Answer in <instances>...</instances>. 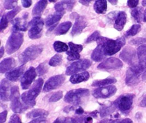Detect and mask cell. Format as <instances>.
Masks as SVG:
<instances>
[{"label": "cell", "mask_w": 146, "mask_h": 123, "mask_svg": "<svg viewBox=\"0 0 146 123\" xmlns=\"http://www.w3.org/2000/svg\"><path fill=\"white\" fill-rule=\"evenodd\" d=\"M97 43L102 45L105 56H110L119 51L125 45V39L124 37H121L118 39L113 40L101 36L97 41Z\"/></svg>", "instance_id": "6da1fadb"}, {"label": "cell", "mask_w": 146, "mask_h": 123, "mask_svg": "<svg viewBox=\"0 0 146 123\" xmlns=\"http://www.w3.org/2000/svg\"><path fill=\"white\" fill-rule=\"evenodd\" d=\"M43 84V80L42 78L38 79L33 84L32 87L27 92H25L21 95L23 103L29 108L33 107L36 104L35 99L40 94Z\"/></svg>", "instance_id": "7a4b0ae2"}, {"label": "cell", "mask_w": 146, "mask_h": 123, "mask_svg": "<svg viewBox=\"0 0 146 123\" xmlns=\"http://www.w3.org/2000/svg\"><path fill=\"white\" fill-rule=\"evenodd\" d=\"M10 100L11 108L15 113H22L29 108L25 104L20 101L19 90L17 86H14L11 88Z\"/></svg>", "instance_id": "3957f363"}, {"label": "cell", "mask_w": 146, "mask_h": 123, "mask_svg": "<svg viewBox=\"0 0 146 123\" xmlns=\"http://www.w3.org/2000/svg\"><path fill=\"white\" fill-rule=\"evenodd\" d=\"M135 95L133 94H125L120 95L114 102V105L119 110L127 115L131 110Z\"/></svg>", "instance_id": "277c9868"}, {"label": "cell", "mask_w": 146, "mask_h": 123, "mask_svg": "<svg viewBox=\"0 0 146 123\" xmlns=\"http://www.w3.org/2000/svg\"><path fill=\"white\" fill-rule=\"evenodd\" d=\"M43 47L41 45H32L20 54L19 61L21 64H25L37 58L43 51Z\"/></svg>", "instance_id": "5b68a950"}, {"label": "cell", "mask_w": 146, "mask_h": 123, "mask_svg": "<svg viewBox=\"0 0 146 123\" xmlns=\"http://www.w3.org/2000/svg\"><path fill=\"white\" fill-rule=\"evenodd\" d=\"M24 41V35L20 33H13L7 40L6 51L7 54H12L17 52L22 45Z\"/></svg>", "instance_id": "8992f818"}, {"label": "cell", "mask_w": 146, "mask_h": 123, "mask_svg": "<svg viewBox=\"0 0 146 123\" xmlns=\"http://www.w3.org/2000/svg\"><path fill=\"white\" fill-rule=\"evenodd\" d=\"M89 94V90L86 89H77L69 91L65 95L64 101L69 104H78L81 101V99L86 97Z\"/></svg>", "instance_id": "52a82bcc"}, {"label": "cell", "mask_w": 146, "mask_h": 123, "mask_svg": "<svg viewBox=\"0 0 146 123\" xmlns=\"http://www.w3.org/2000/svg\"><path fill=\"white\" fill-rule=\"evenodd\" d=\"M31 26L28 35L30 39H39L41 36L42 31L44 26V22L40 17H35L28 24Z\"/></svg>", "instance_id": "ba28073f"}, {"label": "cell", "mask_w": 146, "mask_h": 123, "mask_svg": "<svg viewBox=\"0 0 146 123\" xmlns=\"http://www.w3.org/2000/svg\"><path fill=\"white\" fill-rule=\"evenodd\" d=\"M143 71L139 68L137 64L129 67L126 73L125 82L129 86H133L139 83L141 73Z\"/></svg>", "instance_id": "9c48e42d"}, {"label": "cell", "mask_w": 146, "mask_h": 123, "mask_svg": "<svg viewBox=\"0 0 146 123\" xmlns=\"http://www.w3.org/2000/svg\"><path fill=\"white\" fill-rule=\"evenodd\" d=\"M92 61L88 59H82L74 62L70 65L66 71V74L70 76L74 74L79 72L86 70L92 65Z\"/></svg>", "instance_id": "30bf717a"}, {"label": "cell", "mask_w": 146, "mask_h": 123, "mask_svg": "<svg viewBox=\"0 0 146 123\" xmlns=\"http://www.w3.org/2000/svg\"><path fill=\"white\" fill-rule=\"evenodd\" d=\"M65 80V77L62 74L54 76L49 78L44 84L43 91L48 92L58 89Z\"/></svg>", "instance_id": "8fae6325"}, {"label": "cell", "mask_w": 146, "mask_h": 123, "mask_svg": "<svg viewBox=\"0 0 146 123\" xmlns=\"http://www.w3.org/2000/svg\"><path fill=\"white\" fill-rule=\"evenodd\" d=\"M116 92V87L111 85L95 89L93 91V95L94 97L97 98H107L113 96Z\"/></svg>", "instance_id": "7c38bea8"}, {"label": "cell", "mask_w": 146, "mask_h": 123, "mask_svg": "<svg viewBox=\"0 0 146 123\" xmlns=\"http://www.w3.org/2000/svg\"><path fill=\"white\" fill-rule=\"evenodd\" d=\"M123 66V64L119 59L115 58H110L107 59L105 61L101 63L98 66V68L100 70H118L121 68Z\"/></svg>", "instance_id": "4fadbf2b"}, {"label": "cell", "mask_w": 146, "mask_h": 123, "mask_svg": "<svg viewBox=\"0 0 146 123\" xmlns=\"http://www.w3.org/2000/svg\"><path fill=\"white\" fill-rule=\"evenodd\" d=\"M36 76L37 73L35 68L33 67H30L25 73L21 80V86L23 89H27L36 77Z\"/></svg>", "instance_id": "5bb4252c"}, {"label": "cell", "mask_w": 146, "mask_h": 123, "mask_svg": "<svg viewBox=\"0 0 146 123\" xmlns=\"http://www.w3.org/2000/svg\"><path fill=\"white\" fill-rule=\"evenodd\" d=\"M120 58L124 62L132 66L135 65L134 62L136 58V51L130 47H126L120 53Z\"/></svg>", "instance_id": "9a60e30c"}, {"label": "cell", "mask_w": 146, "mask_h": 123, "mask_svg": "<svg viewBox=\"0 0 146 123\" xmlns=\"http://www.w3.org/2000/svg\"><path fill=\"white\" fill-rule=\"evenodd\" d=\"M75 19L76 21L71 31V35L73 36H75L80 34L82 32L83 29H85L87 26L86 20L84 17L78 15L75 18Z\"/></svg>", "instance_id": "2e32d148"}, {"label": "cell", "mask_w": 146, "mask_h": 123, "mask_svg": "<svg viewBox=\"0 0 146 123\" xmlns=\"http://www.w3.org/2000/svg\"><path fill=\"white\" fill-rule=\"evenodd\" d=\"M27 13L24 15L22 19L17 18L13 21V32L18 33L19 31H25L27 29L28 25H27Z\"/></svg>", "instance_id": "e0dca14e"}, {"label": "cell", "mask_w": 146, "mask_h": 123, "mask_svg": "<svg viewBox=\"0 0 146 123\" xmlns=\"http://www.w3.org/2000/svg\"><path fill=\"white\" fill-rule=\"evenodd\" d=\"M10 86L11 83L7 79H3L1 80L0 84V96L1 100L4 102H7L10 99L9 92Z\"/></svg>", "instance_id": "ac0fdd59"}, {"label": "cell", "mask_w": 146, "mask_h": 123, "mask_svg": "<svg viewBox=\"0 0 146 123\" xmlns=\"http://www.w3.org/2000/svg\"><path fill=\"white\" fill-rule=\"evenodd\" d=\"M25 69V65H23L14 69L11 71L8 72L6 74V77L8 80L12 82H17L20 79Z\"/></svg>", "instance_id": "d6986e66"}, {"label": "cell", "mask_w": 146, "mask_h": 123, "mask_svg": "<svg viewBox=\"0 0 146 123\" xmlns=\"http://www.w3.org/2000/svg\"><path fill=\"white\" fill-rule=\"evenodd\" d=\"M127 15L124 12H119L115 16L114 27L118 31H121L125 25Z\"/></svg>", "instance_id": "ffe728a7"}, {"label": "cell", "mask_w": 146, "mask_h": 123, "mask_svg": "<svg viewBox=\"0 0 146 123\" xmlns=\"http://www.w3.org/2000/svg\"><path fill=\"white\" fill-rule=\"evenodd\" d=\"M76 3L74 1H63L57 3L55 5V9L56 12H65V10L71 11Z\"/></svg>", "instance_id": "44dd1931"}, {"label": "cell", "mask_w": 146, "mask_h": 123, "mask_svg": "<svg viewBox=\"0 0 146 123\" xmlns=\"http://www.w3.org/2000/svg\"><path fill=\"white\" fill-rule=\"evenodd\" d=\"M16 66V61L13 58L5 59L3 60L0 64V72L4 73L12 69Z\"/></svg>", "instance_id": "7402d4cb"}, {"label": "cell", "mask_w": 146, "mask_h": 123, "mask_svg": "<svg viewBox=\"0 0 146 123\" xmlns=\"http://www.w3.org/2000/svg\"><path fill=\"white\" fill-rule=\"evenodd\" d=\"M64 13L65 12H56L55 13H54L53 14L50 15L49 17H48L46 20V27H52V26L53 27L56 26V24L58 23V22H59V20L62 18Z\"/></svg>", "instance_id": "603a6c76"}, {"label": "cell", "mask_w": 146, "mask_h": 123, "mask_svg": "<svg viewBox=\"0 0 146 123\" xmlns=\"http://www.w3.org/2000/svg\"><path fill=\"white\" fill-rule=\"evenodd\" d=\"M90 75L89 72H83L78 74H74L70 79V81L73 84H78L83 82H85L89 79Z\"/></svg>", "instance_id": "cb8c5ba5"}, {"label": "cell", "mask_w": 146, "mask_h": 123, "mask_svg": "<svg viewBox=\"0 0 146 123\" xmlns=\"http://www.w3.org/2000/svg\"><path fill=\"white\" fill-rule=\"evenodd\" d=\"M105 57L102 45L100 43H98L97 47L93 51L92 54V59L95 61L100 62L105 58Z\"/></svg>", "instance_id": "d4e9b609"}, {"label": "cell", "mask_w": 146, "mask_h": 123, "mask_svg": "<svg viewBox=\"0 0 146 123\" xmlns=\"http://www.w3.org/2000/svg\"><path fill=\"white\" fill-rule=\"evenodd\" d=\"M48 4L47 1H40L34 6L33 10V15L35 17H40L45 9Z\"/></svg>", "instance_id": "484cf974"}, {"label": "cell", "mask_w": 146, "mask_h": 123, "mask_svg": "<svg viewBox=\"0 0 146 123\" xmlns=\"http://www.w3.org/2000/svg\"><path fill=\"white\" fill-rule=\"evenodd\" d=\"M49 115L46 110L42 109H35L31 110L27 114V117L29 119L33 118H45Z\"/></svg>", "instance_id": "4316f807"}, {"label": "cell", "mask_w": 146, "mask_h": 123, "mask_svg": "<svg viewBox=\"0 0 146 123\" xmlns=\"http://www.w3.org/2000/svg\"><path fill=\"white\" fill-rule=\"evenodd\" d=\"M72 26V23L70 21H66L61 23L55 31V34L57 36L64 35L70 30Z\"/></svg>", "instance_id": "83f0119b"}, {"label": "cell", "mask_w": 146, "mask_h": 123, "mask_svg": "<svg viewBox=\"0 0 146 123\" xmlns=\"http://www.w3.org/2000/svg\"><path fill=\"white\" fill-rule=\"evenodd\" d=\"M106 1H96L94 5L95 11L98 14H105L107 11Z\"/></svg>", "instance_id": "f1b7e54d"}, {"label": "cell", "mask_w": 146, "mask_h": 123, "mask_svg": "<svg viewBox=\"0 0 146 123\" xmlns=\"http://www.w3.org/2000/svg\"><path fill=\"white\" fill-rule=\"evenodd\" d=\"M117 82L116 79L114 78H107L100 80H95L92 84L93 86H102L107 85L113 84Z\"/></svg>", "instance_id": "f546056e"}, {"label": "cell", "mask_w": 146, "mask_h": 123, "mask_svg": "<svg viewBox=\"0 0 146 123\" xmlns=\"http://www.w3.org/2000/svg\"><path fill=\"white\" fill-rule=\"evenodd\" d=\"M115 110V106L114 104H111L109 106H104L100 110V116L103 117H106L112 114Z\"/></svg>", "instance_id": "4dcf8cb0"}, {"label": "cell", "mask_w": 146, "mask_h": 123, "mask_svg": "<svg viewBox=\"0 0 146 123\" xmlns=\"http://www.w3.org/2000/svg\"><path fill=\"white\" fill-rule=\"evenodd\" d=\"M143 8L139 7L133 9L131 12V15L133 19L139 23L143 18Z\"/></svg>", "instance_id": "1f68e13d"}, {"label": "cell", "mask_w": 146, "mask_h": 123, "mask_svg": "<svg viewBox=\"0 0 146 123\" xmlns=\"http://www.w3.org/2000/svg\"><path fill=\"white\" fill-rule=\"evenodd\" d=\"M53 46L55 51L58 53L66 52L68 49L66 44L61 41L55 42Z\"/></svg>", "instance_id": "d6a6232c"}, {"label": "cell", "mask_w": 146, "mask_h": 123, "mask_svg": "<svg viewBox=\"0 0 146 123\" xmlns=\"http://www.w3.org/2000/svg\"><path fill=\"white\" fill-rule=\"evenodd\" d=\"M62 55L58 54L55 55L54 57L50 59L49 62V65L51 66L56 67L61 65L62 63Z\"/></svg>", "instance_id": "836d02e7"}, {"label": "cell", "mask_w": 146, "mask_h": 123, "mask_svg": "<svg viewBox=\"0 0 146 123\" xmlns=\"http://www.w3.org/2000/svg\"><path fill=\"white\" fill-rule=\"evenodd\" d=\"M141 29V26L139 24H134L126 33V36H133L139 33Z\"/></svg>", "instance_id": "e575fe53"}, {"label": "cell", "mask_w": 146, "mask_h": 123, "mask_svg": "<svg viewBox=\"0 0 146 123\" xmlns=\"http://www.w3.org/2000/svg\"><path fill=\"white\" fill-rule=\"evenodd\" d=\"M137 54L139 61L146 59V45L139 46L137 49Z\"/></svg>", "instance_id": "d590c367"}, {"label": "cell", "mask_w": 146, "mask_h": 123, "mask_svg": "<svg viewBox=\"0 0 146 123\" xmlns=\"http://www.w3.org/2000/svg\"><path fill=\"white\" fill-rule=\"evenodd\" d=\"M36 71L40 76H42L46 74L48 71V66L46 62H43L38 66L36 68Z\"/></svg>", "instance_id": "8d00e7d4"}, {"label": "cell", "mask_w": 146, "mask_h": 123, "mask_svg": "<svg viewBox=\"0 0 146 123\" xmlns=\"http://www.w3.org/2000/svg\"><path fill=\"white\" fill-rule=\"evenodd\" d=\"M21 11V8L20 7H17L13 9V10H12L11 11L9 12L8 13H7L5 15V16L6 17V18H7V20L9 21L13 19L14 17L18 14Z\"/></svg>", "instance_id": "74e56055"}, {"label": "cell", "mask_w": 146, "mask_h": 123, "mask_svg": "<svg viewBox=\"0 0 146 123\" xmlns=\"http://www.w3.org/2000/svg\"><path fill=\"white\" fill-rule=\"evenodd\" d=\"M53 123H77V122L74 118L61 117L58 118Z\"/></svg>", "instance_id": "f35d334b"}, {"label": "cell", "mask_w": 146, "mask_h": 123, "mask_svg": "<svg viewBox=\"0 0 146 123\" xmlns=\"http://www.w3.org/2000/svg\"><path fill=\"white\" fill-rule=\"evenodd\" d=\"M63 96V92L61 91H59L57 92H55L54 93L53 95L50 97L49 99V101L50 102H57Z\"/></svg>", "instance_id": "ab89813d"}, {"label": "cell", "mask_w": 146, "mask_h": 123, "mask_svg": "<svg viewBox=\"0 0 146 123\" xmlns=\"http://www.w3.org/2000/svg\"><path fill=\"white\" fill-rule=\"evenodd\" d=\"M18 4V1L15 0L5 1L4 2V7L7 9H12L14 8Z\"/></svg>", "instance_id": "60d3db41"}, {"label": "cell", "mask_w": 146, "mask_h": 123, "mask_svg": "<svg viewBox=\"0 0 146 123\" xmlns=\"http://www.w3.org/2000/svg\"><path fill=\"white\" fill-rule=\"evenodd\" d=\"M67 55V59L69 61H73L76 60H78L80 58V55L79 53L76 52H73L71 51H68L66 53Z\"/></svg>", "instance_id": "b9f144b4"}, {"label": "cell", "mask_w": 146, "mask_h": 123, "mask_svg": "<svg viewBox=\"0 0 146 123\" xmlns=\"http://www.w3.org/2000/svg\"><path fill=\"white\" fill-rule=\"evenodd\" d=\"M100 37L101 36H100V33L98 31H96L87 39L86 43H89L93 41H97Z\"/></svg>", "instance_id": "7bdbcfd3"}, {"label": "cell", "mask_w": 146, "mask_h": 123, "mask_svg": "<svg viewBox=\"0 0 146 123\" xmlns=\"http://www.w3.org/2000/svg\"><path fill=\"white\" fill-rule=\"evenodd\" d=\"M68 45L70 48V51L73 52L80 53L83 49V46L80 45H76L73 43V42H69Z\"/></svg>", "instance_id": "ee69618b"}, {"label": "cell", "mask_w": 146, "mask_h": 123, "mask_svg": "<svg viewBox=\"0 0 146 123\" xmlns=\"http://www.w3.org/2000/svg\"><path fill=\"white\" fill-rule=\"evenodd\" d=\"M146 43V39L137 37L134 39H131L130 41V43L132 45H139L145 44Z\"/></svg>", "instance_id": "f6af8a7d"}, {"label": "cell", "mask_w": 146, "mask_h": 123, "mask_svg": "<svg viewBox=\"0 0 146 123\" xmlns=\"http://www.w3.org/2000/svg\"><path fill=\"white\" fill-rule=\"evenodd\" d=\"M8 20H7L5 15L1 18V22H0V29H1V31L2 32L5 29H6L8 26Z\"/></svg>", "instance_id": "bcb514c9"}, {"label": "cell", "mask_w": 146, "mask_h": 123, "mask_svg": "<svg viewBox=\"0 0 146 123\" xmlns=\"http://www.w3.org/2000/svg\"><path fill=\"white\" fill-rule=\"evenodd\" d=\"M110 123H133V122L130 118H125L123 119H115L114 120H110Z\"/></svg>", "instance_id": "7dc6e473"}, {"label": "cell", "mask_w": 146, "mask_h": 123, "mask_svg": "<svg viewBox=\"0 0 146 123\" xmlns=\"http://www.w3.org/2000/svg\"><path fill=\"white\" fill-rule=\"evenodd\" d=\"M8 123H22L20 117L16 114L12 116Z\"/></svg>", "instance_id": "c3c4849f"}, {"label": "cell", "mask_w": 146, "mask_h": 123, "mask_svg": "<svg viewBox=\"0 0 146 123\" xmlns=\"http://www.w3.org/2000/svg\"><path fill=\"white\" fill-rule=\"evenodd\" d=\"M139 1L137 0H135V1L130 0L127 2V6L130 8H135L137 6V5L139 4Z\"/></svg>", "instance_id": "681fc988"}, {"label": "cell", "mask_w": 146, "mask_h": 123, "mask_svg": "<svg viewBox=\"0 0 146 123\" xmlns=\"http://www.w3.org/2000/svg\"><path fill=\"white\" fill-rule=\"evenodd\" d=\"M0 116H1V123H4L6 120V118H7V110H5L1 112L0 114Z\"/></svg>", "instance_id": "f907efd6"}, {"label": "cell", "mask_w": 146, "mask_h": 123, "mask_svg": "<svg viewBox=\"0 0 146 123\" xmlns=\"http://www.w3.org/2000/svg\"><path fill=\"white\" fill-rule=\"evenodd\" d=\"M21 3L23 6L25 8H29V7L31 6V4H32V1H30V0H27V1H21Z\"/></svg>", "instance_id": "816d5d0a"}, {"label": "cell", "mask_w": 146, "mask_h": 123, "mask_svg": "<svg viewBox=\"0 0 146 123\" xmlns=\"http://www.w3.org/2000/svg\"><path fill=\"white\" fill-rule=\"evenodd\" d=\"M46 119L45 118H37L36 119H34L33 120L31 121L29 123H42V122H45Z\"/></svg>", "instance_id": "f5cc1de1"}, {"label": "cell", "mask_w": 146, "mask_h": 123, "mask_svg": "<svg viewBox=\"0 0 146 123\" xmlns=\"http://www.w3.org/2000/svg\"><path fill=\"white\" fill-rule=\"evenodd\" d=\"M93 123V118L90 116L85 117L84 118V123Z\"/></svg>", "instance_id": "db71d44e"}, {"label": "cell", "mask_w": 146, "mask_h": 123, "mask_svg": "<svg viewBox=\"0 0 146 123\" xmlns=\"http://www.w3.org/2000/svg\"><path fill=\"white\" fill-rule=\"evenodd\" d=\"M139 106L141 107H146V95L145 96L142 98V100H141V101L139 104Z\"/></svg>", "instance_id": "11a10c76"}, {"label": "cell", "mask_w": 146, "mask_h": 123, "mask_svg": "<svg viewBox=\"0 0 146 123\" xmlns=\"http://www.w3.org/2000/svg\"><path fill=\"white\" fill-rule=\"evenodd\" d=\"M79 2L83 5H85V6H89V3L91 2V1H90V0H88V1H87V0H84V1L80 0Z\"/></svg>", "instance_id": "9f6ffc18"}, {"label": "cell", "mask_w": 146, "mask_h": 123, "mask_svg": "<svg viewBox=\"0 0 146 123\" xmlns=\"http://www.w3.org/2000/svg\"><path fill=\"white\" fill-rule=\"evenodd\" d=\"M76 113L77 114H79V115H81L83 113H84V110L82 108V107H79L78 109H77L76 110Z\"/></svg>", "instance_id": "6f0895ef"}, {"label": "cell", "mask_w": 146, "mask_h": 123, "mask_svg": "<svg viewBox=\"0 0 146 123\" xmlns=\"http://www.w3.org/2000/svg\"><path fill=\"white\" fill-rule=\"evenodd\" d=\"M142 5L144 6H146V1H143L142 2ZM143 21L145 22H146V9L145 11V13L143 14Z\"/></svg>", "instance_id": "680465c9"}, {"label": "cell", "mask_w": 146, "mask_h": 123, "mask_svg": "<svg viewBox=\"0 0 146 123\" xmlns=\"http://www.w3.org/2000/svg\"><path fill=\"white\" fill-rule=\"evenodd\" d=\"M4 52H5L4 48L3 47H2L1 48V50H0V58H1L3 57V54H4Z\"/></svg>", "instance_id": "91938a15"}, {"label": "cell", "mask_w": 146, "mask_h": 123, "mask_svg": "<svg viewBox=\"0 0 146 123\" xmlns=\"http://www.w3.org/2000/svg\"><path fill=\"white\" fill-rule=\"evenodd\" d=\"M110 120L108 119H104L102 120H101L100 122L99 123H110Z\"/></svg>", "instance_id": "94428289"}, {"label": "cell", "mask_w": 146, "mask_h": 123, "mask_svg": "<svg viewBox=\"0 0 146 123\" xmlns=\"http://www.w3.org/2000/svg\"><path fill=\"white\" fill-rule=\"evenodd\" d=\"M109 2H110L111 4H112L113 5H115L117 3V2H118L117 1H112V0L109 1Z\"/></svg>", "instance_id": "6125c7cd"}, {"label": "cell", "mask_w": 146, "mask_h": 123, "mask_svg": "<svg viewBox=\"0 0 146 123\" xmlns=\"http://www.w3.org/2000/svg\"><path fill=\"white\" fill-rule=\"evenodd\" d=\"M142 79H143V80H145L146 79V70L145 72V73L143 74V75H142Z\"/></svg>", "instance_id": "be15d7a7"}, {"label": "cell", "mask_w": 146, "mask_h": 123, "mask_svg": "<svg viewBox=\"0 0 146 123\" xmlns=\"http://www.w3.org/2000/svg\"><path fill=\"white\" fill-rule=\"evenodd\" d=\"M49 2H55V1H51V0H50Z\"/></svg>", "instance_id": "e7e4bbea"}, {"label": "cell", "mask_w": 146, "mask_h": 123, "mask_svg": "<svg viewBox=\"0 0 146 123\" xmlns=\"http://www.w3.org/2000/svg\"></svg>", "instance_id": "03108f58"}]
</instances>
